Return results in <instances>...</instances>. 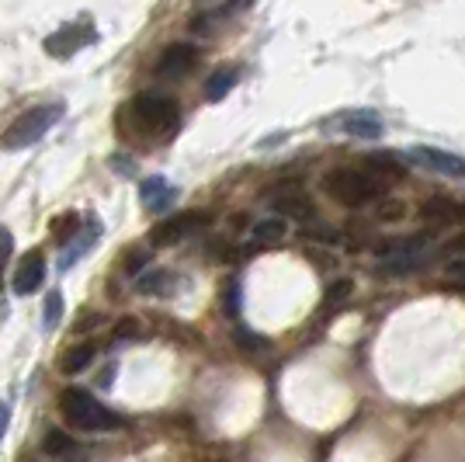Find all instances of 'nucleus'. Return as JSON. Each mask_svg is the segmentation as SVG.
<instances>
[{
  "mask_svg": "<svg viewBox=\"0 0 465 462\" xmlns=\"http://www.w3.org/2000/svg\"><path fill=\"white\" fill-rule=\"evenodd\" d=\"M205 223V216H194V212H184V216H174V219H167V223H160L153 230V240L156 247H163V244H177V240H184L188 233H194L198 226Z\"/></svg>",
  "mask_w": 465,
  "mask_h": 462,
  "instance_id": "f8f14e48",
  "label": "nucleus"
},
{
  "mask_svg": "<svg viewBox=\"0 0 465 462\" xmlns=\"http://www.w3.org/2000/svg\"><path fill=\"white\" fill-rule=\"evenodd\" d=\"M278 209L282 212H310V202H302V198H282Z\"/></svg>",
  "mask_w": 465,
  "mask_h": 462,
  "instance_id": "4be33fe9",
  "label": "nucleus"
},
{
  "mask_svg": "<svg viewBox=\"0 0 465 462\" xmlns=\"http://www.w3.org/2000/svg\"><path fill=\"white\" fill-rule=\"evenodd\" d=\"M59 414H63L66 427H74V431H87V435L122 427V417L112 414L108 407L101 404V400H94V397H91L87 389H80V386L63 389V397H59Z\"/></svg>",
  "mask_w": 465,
  "mask_h": 462,
  "instance_id": "f03ea898",
  "label": "nucleus"
},
{
  "mask_svg": "<svg viewBox=\"0 0 465 462\" xmlns=\"http://www.w3.org/2000/svg\"><path fill=\"white\" fill-rule=\"evenodd\" d=\"M420 216H424L427 223H434V226H451V223H462L465 219V206L455 202V198H445V195H434V198L424 202Z\"/></svg>",
  "mask_w": 465,
  "mask_h": 462,
  "instance_id": "ddd939ff",
  "label": "nucleus"
},
{
  "mask_svg": "<svg viewBox=\"0 0 465 462\" xmlns=\"http://www.w3.org/2000/svg\"><path fill=\"white\" fill-rule=\"evenodd\" d=\"M42 282H45V257H42V251H32L15 271V292L32 296V292L42 289Z\"/></svg>",
  "mask_w": 465,
  "mask_h": 462,
  "instance_id": "9b49d317",
  "label": "nucleus"
},
{
  "mask_svg": "<svg viewBox=\"0 0 465 462\" xmlns=\"http://www.w3.org/2000/svg\"><path fill=\"white\" fill-rule=\"evenodd\" d=\"M0 278H4V254H0Z\"/></svg>",
  "mask_w": 465,
  "mask_h": 462,
  "instance_id": "bb28decb",
  "label": "nucleus"
},
{
  "mask_svg": "<svg viewBox=\"0 0 465 462\" xmlns=\"http://www.w3.org/2000/svg\"><path fill=\"white\" fill-rule=\"evenodd\" d=\"M198 63L192 45H171L160 63H156V77H167V80H177V77H188L192 74V66Z\"/></svg>",
  "mask_w": 465,
  "mask_h": 462,
  "instance_id": "9d476101",
  "label": "nucleus"
},
{
  "mask_svg": "<svg viewBox=\"0 0 465 462\" xmlns=\"http://www.w3.org/2000/svg\"><path fill=\"white\" fill-rule=\"evenodd\" d=\"M97 233H101V223H97V219H91V223H87V233L80 230L77 240H74V244L63 251V257H59V268H74V261H77L80 254H87L97 244Z\"/></svg>",
  "mask_w": 465,
  "mask_h": 462,
  "instance_id": "4468645a",
  "label": "nucleus"
},
{
  "mask_svg": "<svg viewBox=\"0 0 465 462\" xmlns=\"http://www.w3.org/2000/svg\"><path fill=\"white\" fill-rule=\"evenodd\" d=\"M448 278L465 282V257H459V261H451V265H448Z\"/></svg>",
  "mask_w": 465,
  "mask_h": 462,
  "instance_id": "5701e85b",
  "label": "nucleus"
},
{
  "mask_svg": "<svg viewBox=\"0 0 465 462\" xmlns=\"http://www.w3.org/2000/svg\"><path fill=\"white\" fill-rule=\"evenodd\" d=\"M285 233H289V223H285L282 216H272V219H261V223L253 226L251 236L257 247H272V244H278Z\"/></svg>",
  "mask_w": 465,
  "mask_h": 462,
  "instance_id": "2eb2a0df",
  "label": "nucleus"
},
{
  "mask_svg": "<svg viewBox=\"0 0 465 462\" xmlns=\"http://www.w3.org/2000/svg\"><path fill=\"white\" fill-rule=\"evenodd\" d=\"M202 4H205V0H202Z\"/></svg>",
  "mask_w": 465,
  "mask_h": 462,
  "instance_id": "cd10ccee",
  "label": "nucleus"
},
{
  "mask_svg": "<svg viewBox=\"0 0 465 462\" xmlns=\"http://www.w3.org/2000/svg\"><path fill=\"white\" fill-rule=\"evenodd\" d=\"M430 257V244L427 236H407V240H392L386 247H379V268L386 275H407V271H417Z\"/></svg>",
  "mask_w": 465,
  "mask_h": 462,
  "instance_id": "39448f33",
  "label": "nucleus"
},
{
  "mask_svg": "<svg viewBox=\"0 0 465 462\" xmlns=\"http://www.w3.org/2000/svg\"><path fill=\"white\" fill-rule=\"evenodd\" d=\"M253 0H232V4H226V7H215L213 15H202V18L192 21V28H198V32H205V25H213V21H223L230 18V15H240V11H247Z\"/></svg>",
  "mask_w": 465,
  "mask_h": 462,
  "instance_id": "a211bd4d",
  "label": "nucleus"
},
{
  "mask_svg": "<svg viewBox=\"0 0 465 462\" xmlns=\"http://www.w3.org/2000/svg\"><path fill=\"white\" fill-rule=\"evenodd\" d=\"M323 188L333 202L358 209V206H369L375 198H382L389 188V177L375 174L371 167H341V171H330Z\"/></svg>",
  "mask_w": 465,
  "mask_h": 462,
  "instance_id": "f257e3e1",
  "label": "nucleus"
},
{
  "mask_svg": "<svg viewBox=\"0 0 465 462\" xmlns=\"http://www.w3.org/2000/svg\"><path fill=\"white\" fill-rule=\"evenodd\" d=\"M87 42H94V32H87L80 25H63V28H56V35L45 39V53L56 59H70Z\"/></svg>",
  "mask_w": 465,
  "mask_h": 462,
  "instance_id": "6e6552de",
  "label": "nucleus"
},
{
  "mask_svg": "<svg viewBox=\"0 0 465 462\" xmlns=\"http://www.w3.org/2000/svg\"><path fill=\"white\" fill-rule=\"evenodd\" d=\"M42 448H45L49 456H63V452H74V442H70L63 431H49L45 442H42Z\"/></svg>",
  "mask_w": 465,
  "mask_h": 462,
  "instance_id": "aec40b11",
  "label": "nucleus"
},
{
  "mask_svg": "<svg viewBox=\"0 0 465 462\" xmlns=\"http://www.w3.org/2000/svg\"><path fill=\"white\" fill-rule=\"evenodd\" d=\"M66 230H77V216H63V219H53V233H56L59 240H66V236H70Z\"/></svg>",
  "mask_w": 465,
  "mask_h": 462,
  "instance_id": "412c9836",
  "label": "nucleus"
},
{
  "mask_svg": "<svg viewBox=\"0 0 465 462\" xmlns=\"http://www.w3.org/2000/svg\"><path fill=\"white\" fill-rule=\"evenodd\" d=\"M133 116H136L139 129L153 136H171L181 122V112H177V101L167 95H156V91H146L133 101Z\"/></svg>",
  "mask_w": 465,
  "mask_h": 462,
  "instance_id": "20e7f679",
  "label": "nucleus"
},
{
  "mask_svg": "<svg viewBox=\"0 0 465 462\" xmlns=\"http://www.w3.org/2000/svg\"><path fill=\"white\" fill-rule=\"evenodd\" d=\"M139 198L153 216H160V212H167L174 206L177 188L167 185V177H146V181H139Z\"/></svg>",
  "mask_w": 465,
  "mask_h": 462,
  "instance_id": "1a4fd4ad",
  "label": "nucleus"
},
{
  "mask_svg": "<svg viewBox=\"0 0 465 462\" xmlns=\"http://www.w3.org/2000/svg\"><path fill=\"white\" fill-rule=\"evenodd\" d=\"M236 80H240V70H236V66L215 70L213 77H209V84H205V97H209V101H223V97L236 87Z\"/></svg>",
  "mask_w": 465,
  "mask_h": 462,
  "instance_id": "dca6fc26",
  "label": "nucleus"
},
{
  "mask_svg": "<svg viewBox=\"0 0 465 462\" xmlns=\"http://www.w3.org/2000/svg\"><path fill=\"white\" fill-rule=\"evenodd\" d=\"M451 251L465 254V233H462V236H459V240H455V244H451Z\"/></svg>",
  "mask_w": 465,
  "mask_h": 462,
  "instance_id": "a878e982",
  "label": "nucleus"
},
{
  "mask_svg": "<svg viewBox=\"0 0 465 462\" xmlns=\"http://www.w3.org/2000/svg\"><path fill=\"white\" fill-rule=\"evenodd\" d=\"M7 421H11V410L0 404V438H4V431H7Z\"/></svg>",
  "mask_w": 465,
  "mask_h": 462,
  "instance_id": "393cba45",
  "label": "nucleus"
},
{
  "mask_svg": "<svg viewBox=\"0 0 465 462\" xmlns=\"http://www.w3.org/2000/svg\"><path fill=\"white\" fill-rule=\"evenodd\" d=\"M59 118H63V105H59V101L56 105L28 108V112H21V116L7 126V133L0 136V146H4V150H28V146H35L42 136L56 126Z\"/></svg>",
  "mask_w": 465,
  "mask_h": 462,
  "instance_id": "7ed1b4c3",
  "label": "nucleus"
},
{
  "mask_svg": "<svg viewBox=\"0 0 465 462\" xmlns=\"http://www.w3.org/2000/svg\"><path fill=\"white\" fill-rule=\"evenodd\" d=\"M351 292V282H337V286H330V303H337V299H344V296H348Z\"/></svg>",
  "mask_w": 465,
  "mask_h": 462,
  "instance_id": "b1692460",
  "label": "nucleus"
},
{
  "mask_svg": "<svg viewBox=\"0 0 465 462\" xmlns=\"http://www.w3.org/2000/svg\"><path fill=\"white\" fill-rule=\"evenodd\" d=\"M407 160L424 167V171L445 174V177H462L465 181V156L448 154V150H438V146H410Z\"/></svg>",
  "mask_w": 465,
  "mask_h": 462,
  "instance_id": "423d86ee",
  "label": "nucleus"
},
{
  "mask_svg": "<svg viewBox=\"0 0 465 462\" xmlns=\"http://www.w3.org/2000/svg\"><path fill=\"white\" fill-rule=\"evenodd\" d=\"M45 316H42V327L45 330H56L63 324V296L59 292H49L45 296V309H42Z\"/></svg>",
  "mask_w": 465,
  "mask_h": 462,
  "instance_id": "6ab92c4d",
  "label": "nucleus"
},
{
  "mask_svg": "<svg viewBox=\"0 0 465 462\" xmlns=\"http://www.w3.org/2000/svg\"><path fill=\"white\" fill-rule=\"evenodd\" d=\"M323 129L344 133L351 139H379L382 136V118L375 116V112H344V116L330 118Z\"/></svg>",
  "mask_w": 465,
  "mask_h": 462,
  "instance_id": "0eeeda50",
  "label": "nucleus"
},
{
  "mask_svg": "<svg viewBox=\"0 0 465 462\" xmlns=\"http://www.w3.org/2000/svg\"><path fill=\"white\" fill-rule=\"evenodd\" d=\"M94 355H97V347L94 345H77V347H70L66 355H63V372L66 376H77V372H84V368L94 362Z\"/></svg>",
  "mask_w": 465,
  "mask_h": 462,
  "instance_id": "f3484780",
  "label": "nucleus"
}]
</instances>
